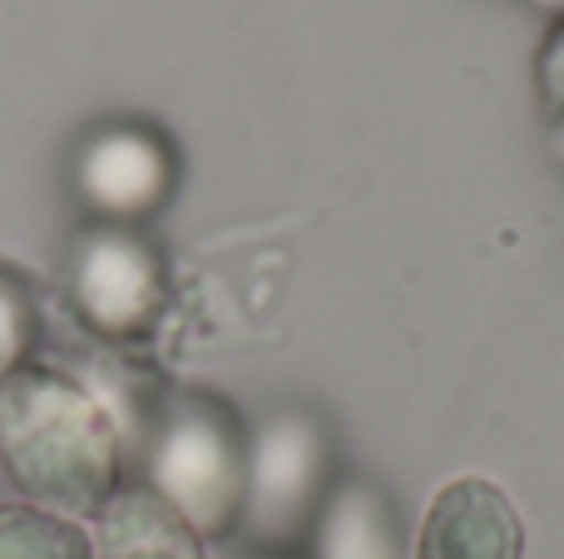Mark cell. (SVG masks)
<instances>
[{"mask_svg":"<svg viewBox=\"0 0 564 559\" xmlns=\"http://www.w3.org/2000/svg\"><path fill=\"white\" fill-rule=\"evenodd\" d=\"M0 461L30 495L55 515H99L119 491V426L79 382L50 366H20L0 382Z\"/></svg>","mask_w":564,"mask_h":559,"instance_id":"1","label":"cell"},{"mask_svg":"<svg viewBox=\"0 0 564 559\" xmlns=\"http://www.w3.org/2000/svg\"><path fill=\"white\" fill-rule=\"evenodd\" d=\"M248 446L224 402L174 396L149 441V491L174 505L198 540H224L248 505Z\"/></svg>","mask_w":564,"mask_h":559,"instance_id":"2","label":"cell"},{"mask_svg":"<svg viewBox=\"0 0 564 559\" xmlns=\"http://www.w3.org/2000/svg\"><path fill=\"white\" fill-rule=\"evenodd\" d=\"M69 303L89 332L109 342H134L154 332L169 303L164 263L129 228H89L69 253Z\"/></svg>","mask_w":564,"mask_h":559,"instance_id":"3","label":"cell"},{"mask_svg":"<svg viewBox=\"0 0 564 559\" xmlns=\"http://www.w3.org/2000/svg\"><path fill=\"white\" fill-rule=\"evenodd\" d=\"M327 441L307 416H278L248 446V505L243 520L263 540H292L317 520L327 501Z\"/></svg>","mask_w":564,"mask_h":559,"instance_id":"4","label":"cell"},{"mask_svg":"<svg viewBox=\"0 0 564 559\" xmlns=\"http://www.w3.org/2000/svg\"><path fill=\"white\" fill-rule=\"evenodd\" d=\"M411 559H525V520L486 475H456L431 495Z\"/></svg>","mask_w":564,"mask_h":559,"instance_id":"5","label":"cell"},{"mask_svg":"<svg viewBox=\"0 0 564 559\" xmlns=\"http://www.w3.org/2000/svg\"><path fill=\"white\" fill-rule=\"evenodd\" d=\"M75 184L95 213L115 218H144L174 188V158L164 139L149 129H99L75 164Z\"/></svg>","mask_w":564,"mask_h":559,"instance_id":"6","label":"cell"},{"mask_svg":"<svg viewBox=\"0 0 564 559\" xmlns=\"http://www.w3.org/2000/svg\"><path fill=\"white\" fill-rule=\"evenodd\" d=\"M95 559H208L194 525L149 485H119L95 515Z\"/></svg>","mask_w":564,"mask_h":559,"instance_id":"7","label":"cell"},{"mask_svg":"<svg viewBox=\"0 0 564 559\" xmlns=\"http://www.w3.org/2000/svg\"><path fill=\"white\" fill-rule=\"evenodd\" d=\"M317 559H406L397 515L377 485L347 481L327 491L317 511Z\"/></svg>","mask_w":564,"mask_h":559,"instance_id":"8","label":"cell"},{"mask_svg":"<svg viewBox=\"0 0 564 559\" xmlns=\"http://www.w3.org/2000/svg\"><path fill=\"white\" fill-rule=\"evenodd\" d=\"M0 559H95V535L40 505H0Z\"/></svg>","mask_w":564,"mask_h":559,"instance_id":"9","label":"cell"},{"mask_svg":"<svg viewBox=\"0 0 564 559\" xmlns=\"http://www.w3.org/2000/svg\"><path fill=\"white\" fill-rule=\"evenodd\" d=\"M35 303L15 277H0V382L30 366V347H35Z\"/></svg>","mask_w":564,"mask_h":559,"instance_id":"10","label":"cell"},{"mask_svg":"<svg viewBox=\"0 0 564 559\" xmlns=\"http://www.w3.org/2000/svg\"><path fill=\"white\" fill-rule=\"evenodd\" d=\"M535 89H540V105L550 109V119H564V20H555L550 35L540 40Z\"/></svg>","mask_w":564,"mask_h":559,"instance_id":"11","label":"cell"},{"mask_svg":"<svg viewBox=\"0 0 564 559\" xmlns=\"http://www.w3.org/2000/svg\"><path fill=\"white\" fill-rule=\"evenodd\" d=\"M530 10H540V15H555V20H564V0H530Z\"/></svg>","mask_w":564,"mask_h":559,"instance_id":"12","label":"cell"},{"mask_svg":"<svg viewBox=\"0 0 564 559\" xmlns=\"http://www.w3.org/2000/svg\"><path fill=\"white\" fill-rule=\"evenodd\" d=\"M550 149H555V158L564 164V119H555V124H550Z\"/></svg>","mask_w":564,"mask_h":559,"instance_id":"13","label":"cell"}]
</instances>
